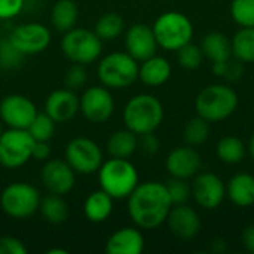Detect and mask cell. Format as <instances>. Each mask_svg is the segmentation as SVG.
Instances as JSON below:
<instances>
[{
  "label": "cell",
  "mask_w": 254,
  "mask_h": 254,
  "mask_svg": "<svg viewBox=\"0 0 254 254\" xmlns=\"http://www.w3.org/2000/svg\"><path fill=\"white\" fill-rule=\"evenodd\" d=\"M36 140L27 129L9 128L0 134V165L4 168H19L33 156Z\"/></svg>",
  "instance_id": "9c48e42d"
},
{
  "label": "cell",
  "mask_w": 254,
  "mask_h": 254,
  "mask_svg": "<svg viewBox=\"0 0 254 254\" xmlns=\"http://www.w3.org/2000/svg\"><path fill=\"white\" fill-rule=\"evenodd\" d=\"M144 250V237L137 228H122L110 235L106 243L109 254H140Z\"/></svg>",
  "instance_id": "ffe728a7"
},
{
  "label": "cell",
  "mask_w": 254,
  "mask_h": 254,
  "mask_svg": "<svg viewBox=\"0 0 254 254\" xmlns=\"http://www.w3.org/2000/svg\"><path fill=\"white\" fill-rule=\"evenodd\" d=\"M113 211V198L103 189L91 192L83 204L85 217L92 223L106 222Z\"/></svg>",
  "instance_id": "603a6c76"
},
{
  "label": "cell",
  "mask_w": 254,
  "mask_h": 254,
  "mask_svg": "<svg viewBox=\"0 0 254 254\" xmlns=\"http://www.w3.org/2000/svg\"><path fill=\"white\" fill-rule=\"evenodd\" d=\"M167 223L170 231L180 240H192L201 229V219L198 213L185 204H177L174 208L171 207Z\"/></svg>",
  "instance_id": "d6986e66"
},
{
  "label": "cell",
  "mask_w": 254,
  "mask_h": 254,
  "mask_svg": "<svg viewBox=\"0 0 254 254\" xmlns=\"http://www.w3.org/2000/svg\"><path fill=\"white\" fill-rule=\"evenodd\" d=\"M107 152L110 158H121L128 159L134 155V152L138 147V138L137 134H134L129 129H121L113 132L107 140Z\"/></svg>",
  "instance_id": "cb8c5ba5"
},
{
  "label": "cell",
  "mask_w": 254,
  "mask_h": 254,
  "mask_svg": "<svg viewBox=\"0 0 254 254\" xmlns=\"http://www.w3.org/2000/svg\"><path fill=\"white\" fill-rule=\"evenodd\" d=\"M138 146H140V149H141L144 153H147V155H155V153H158V150H159V140L153 135V132H147V134L140 135Z\"/></svg>",
  "instance_id": "ab89813d"
},
{
  "label": "cell",
  "mask_w": 254,
  "mask_h": 254,
  "mask_svg": "<svg viewBox=\"0 0 254 254\" xmlns=\"http://www.w3.org/2000/svg\"><path fill=\"white\" fill-rule=\"evenodd\" d=\"M243 61L237 60V61H228L226 63V71H225V77H228L229 80H237L243 71H244V67H243Z\"/></svg>",
  "instance_id": "60d3db41"
},
{
  "label": "cell",
  "mask_w": 254,
  "mask_h": 254,
  "mask_svg": "<svg viewBox=\"0 0 254 254\" xmlns=\"http://www.w3.org/2000/svg\"><path fill=\"white\" fill-rule=\"evenodd\" d=\"M127 52L137 61H144L156 55L158 42L153 28L146 24H134L125 34Z\"/></svg>",
  "instance_id": "2e32d148"
},
{
  "label": "cell",
  "mask_w": 254,
  "mask_h": 254,
  "mask_svg": "<svg viewBox=\"0 0 254 254\" xmlns=\"http://www.w3.org/2000/svg\"><path fill=\"white\" fill-rule=\"evenodd\" d=\"M40 193L39 190L24 182L7 185L0 195L1 210L12 219H28L39 211Z\"/></svg>",
  "instance_id": "ba28073f"
},
{
  "label": "cell",
  "mask_w": 254,
  "mask_h": 254,
  "mask_svg": "<svg viewBox=\"0 0 254 254\" xmlns=\"http://www.w3.org/2000/svg\"><path fill=\"white\" fill-rule=\"evenodd\" d=\"M210 135V122L198 115L188 121L183 129V138L189 146H199L207 141Z\"/></svg>",
  "instance_id": "4dcf8cb0"
},
{
  "label": "cell",
  "mask_w": 254,
  "mask_h": 254,
  "mask_svg": "<svg viewBox=\"0 0 254 254\" xmlns=\"http://www.w3.org/2000/svg\"><path fill=\"white\" fill-rule=\"evenodd\" d=\"M162 103L150 94L134 95L124 107V124L137 135L153 132L162 124Z\"/></svg>",
  "instance_id": "7a4b0ae2"
},
{
  "label": "cell",
  "mask_w": 254,
  "mask_h": 254,
  "mask_svg": "<svg viewBox=\"0 0 254 254\" xmlns=\"http://www.w3.org/2000/svg\"><path fill=\"white\" fill-rule=\"evenodd\" d=\"M67 250H63V249H52V250H48L46 254H67Z\"/></svg>",
  "instance_id": "ee69618b"
},
{
  "label": "cell",
  "mask_w": 254,
  "mask_h": 254,
  "mask_svg": "<svg viewBox=\"0 0 254 254\" xmlns=\"http://www.w3.org/2000/svg\"><path fill=\"white\" fill-rule=\"evenodd\" d=\"M228 198L238 207H250L254 204V177L247 173L235 174L226 186Z\"/></svg>",
  "instance_id": "7402d4cb"
},
{
  "label": "cell",
  "mask_w": 254,
  "mask_h": 254,
  "mask_svg": "<svg viewBox=\"0 0 254 254\" xmlns=\"http://www.w3.org/2000/svg\"><path fill=\"white\" fill-rule=\"evenodd\" d=\"M232 54L243 63H254V27H243L235 34Z\"/></svg>",
  "instance_id": "f1b7e54d"
},
{
  "label": "cell",
  "mask_w": 254,
  "mask_h": 254,
  "mask_svg": "<svg viewBox=\"0 0 254 254\" xmlns=\"http://www.w3.org/2000/svg\"><path fill=\"white\" fill-rule=\"evenodd\" d=\"M9 40L24 55H34L43 52L51 43V31L40 22H25L16 25Z\"/></svg>",
  "instance_id": "7c38bea8"
},
{
  "label": "cell",
  "mask_w": 254,
  "mask_h": 254,
  "mask_svg": "<svg viewBox=\"0 0 254 254\" xmlns=\"http://www.w3.org/2000/svg\"><path fill=\"white\" fill-rule=\"evenodd\" d=\"M24 9V0H0V21L12 19Z\"/></svg>",
  "instance_id": "f35d334b"
},
{
  "label": "cell",
  "mask_w": 254,
  "mask_h": 254,
  "mask_svg": "<svg viewBox=\"0 0 254 254\" xmlns=\"http://www.w3.org/2000/svg\"><path fill=\"white\" fill-rule=\"evenodd\" d=\"M79 110L92 124L107 122L115 112V100L109 88L91 86L79 98Z\"/></svg>",
  "instance_id": "8fae6325"
},
{
  "label": "cell",
  "mask_w": 254,
  "mask_h": 254,
  "mask_svg": "<svg viewBox=\"0 0 254 254\" xmlns=\"http://www.w3.org/2000/svg\"><path fill=\"white\" fill-rule=\"evenodd\" d=\"M243 244L250 253L254 254V225L247 226L243 231Z\"/></svg>",
  "instance_id": "7bdbcfd3"
},
{
  "label": "cell",
  "mask_w": 254,
  "mask_h": 254,
  "mask_svg": "<svg viewBox=\"0 0 254 254\" xmlns=\"http://www.w3.org/2000/svg\"><path fill=\"white\" fill-rule=\"evenodd\" d=\"M61 51L74 64H91L103 52V40L92 30L71 28L64 33L61 40Z\"/></svg>",
  "instance_id": "52a82bcc"
},
{
  "label": "cell",
  "mask_w": 254,
  "mask_h": 254,
  "mask_svg": "<svg viewBox=\"0 0 254 254\" xmlns=\"http://www.w3.org/2000/svg\"><path fill=\"white\" fill-rule=\"evenodd\" d=\"M77 16H79V9L73 0H58L55 1L51 10L52 27L61 33L71 30L77 22Z\"/></svg>",
  "instance_id": "d4e9b609"
},
{
  "label": "cell",
  "mask_w": 254,
  "mask_h": 254,
  "mask_svg": "<svg viewBox=\"0 0 254 254\" xmlns=\"http://www.w3.org/2000/svg\"><path fill=\"white\" fill-rule=\"evenodd\" d=\"M249 150H250V155H252V158L254 159V134H253V137H252V140H250V146H249Z\"/></svg>",
  "instance_id": "f6af8a7d"
},
{
  "label": "cell",
  "mask_w": 254,
  "mask_h": 254,
  "mask_svg": "<svg viewBox=\"0 0 254 254\" xmlns=\"http://www.w3.org/2000/svg\"><path fill=\"white\" fill-rule=\"evenodd\" d=\"M97 74L106 88L124 89L138 79V64L128 52H112L100 61Z\"/></svg>",
  "instance_id": "5b68a950"
},
{
  "label": "cell",
  "mask_w": 254,
  "mask_h": 254,
  "mask_svg": "<svg viewBox=\"0 0 254 254\" xmlns=\"http://www.w3.org/2000/svg\"><path fill=\"white\" fill-rule=\"evenodd\" d=\"M28 250L22 241L15 237H0V254H27Z\"/></svg>",
  "instance_id": "74e56055"
},
{
  "label": "cell",
  "mask_w": 254,
  "mask_h": 254,
  "mask_svg": "<svg viewBox=\"0 0 254 254\" xmlns=\"http://www.w3.org/2000/svg\"><path fill=\"white\" fill-rule=\"evenodd\" d=\"M88 79V73L85 70V65L82 64H73L68 67L64 76V83L68 89H79L85 85Z\"/></svg>",
  "instance_id": "8d00e7d4"
},
{
  "label": "cell",
  "mask_w": 254,
  "mask_h": 254,
  "mask_svg": "<svg viewBox=\"0 0 254 254\" xmlns=\"http://www.w3.org/2000/svg\"><path fill=\"white\" fill-rule=\"evenodd\" d=\"M64 159L76 174L89 176L98 171L103 164L101 147L91 138L76 137L65 146Z\"/></svg>",
  "instance_id": "30bf717a"
},
{
  "label": "cell",
  "mask_w": 254,
  "mask_h": 254,
  "mask_svg": "<svg viewBox=\"0 0 254 254\" xmlns=\"http://www.w3.org/2000/svg\"><path fill=\"white\" fill-rule=\"evenodd\" d=\"M231 13L241 27H254V0H234Z\"/></svg>",
  "instance_id": "e575fe53"
},
{
  "label": "cell",
  "mask_w": 254,
  "mask_h": 254,
  "mask_svg": "<svg viewBox=\"0 0 254 254\" xmlns=\"http://www.w3.org/2000/svg\"><path fill=\"white\" fill-rule=\"evenodd\" d=\"M192 195L202 208L214 210L223 202L226 186L219 176L213 173H201L192 185Z\"/></svg>",
  "instance_id": "9a60e30c"
},
{
  "label": "cell",
  "mask_w": 254,
  "mask_h": 254,
  "mask_svg": "<svg viewBox=\"0 0 254 254\" xmlns=\"http://www.w3.org/2000/svg\"><path fill=\"white\" fill-rule=\"evenodd\" d=\"M167 190L170 193V198L173 201V204H185L189 196L192 195V189L188 186V183L185 182V179H177L173 177L167 185Z\"/></svg>",
  "instance_id": "d590c367"
},
{
  "label": "cell",
  "mask_w": 254,
  "mask_h": 254,
  "mask_svg": "<svg viewBox=\"0 0 254 254\" xmlns=\"http://www.w3.org/2000/svg\"><path fill=\"white\" fill-rule=\"evenodd\" d=\"M217 156L225 164H240L246 155V146L241 138L235 135H226L217 143Z\"/></svg>",
  "instance_id": "83f0119b"
},
{
  "label": "cell",
  "mask_w": 254,
  "mask_h": 254,
  "mask_svg": "<svg viewBox=\"0 0 254 254\" xmlns=\"http://www.w3.org/2000/svg\"><path fill=\"white\" fill-rule=\"evenodd\" d=\"M55 121L48 113H37L27 131L36 141H49L55 134Z\"/></svg>",
  "instance_id": "1f68e13d"
},
{
  "label": "cell",
  "mask_w": 254,
  "mask_h": 254,
  "mask_svg": "<svg viewBox=\"0 0 254 254\" xmlns=\"http://www.w3.org/2000/svg\"><path fill=\"white\" fill-rule=\"evenodd\" d=\"M98 183L113 199H124L137 188L138 173L128 159L110 158L98 168Z\"/></svg>",
  "instance_id": "3957f363"
},
{
  "label": "cell",
  "mask_w": 254,
  "mask_h": 254,
  "mask_svg": "<svg viewBox=\"0 0 254 254\" xmlns=\"http://www.w3.org/2000/svg\"><path fill=\"white\" fill-rule=\"evenodd\" d=\"M39 213L45 222L51 225H61L68 219V205L61 195L51 193L45 198H40Z\"/></svg>",
  "instance_id": "4316f807"
},
{
  "label": "cell",
  "mask_w": 254,
  "mask_h": 254,
  "mask_svg": "<svg viewBox=\"0 0 254 254\" xmlns=\"http://www.w3.org/2000/svg\"><path fill=\"white\" fill-rule=\"evenodd\" d=\"M201 155L193 149V146H182L171 150L167 156L165 167L167 171L177 179H189L195 176L201 168Z\"/></svg>",
  "instance_id": "e0dca14e"
},
{
  "label": "cell",
  "mask_w": 254,
  "mask_h": 254,
  "mask_svg": "<svg viewBox=\"0 0 254 254\" xmlns=\"http://www.w3.org/2000/svg\"><path fill=\"white\" fill-rule=\"evenodd\" d=\"M37 115L34 103L21 94H9L0 101V121L9 128L27 129Z\"/></svg>",
  "instance_id": "4fadbf2b"
},
{
  "label": "cell",
  "mask_w": 254,
  "mask_h": 254,
  "mask_svg": "<svg viewBox=\"0 0 254 254\" xmlns=\"http://www.w3.org/2000/svg\"><path fill=\"white\" fill-rule=\"evenodd\" d=\"M171 76V64L164 57L153 55L144 61L138 67V77L147 86H159L164 85Z\"/></svg>",
  "instance_id": "44dd1931"
},
{
  "label": "cell",
  "mask_w": 254,
  "mask_h": 254,
  "mask_svg": "<svg viewBox=\"0 0 254 254\" xmlns=\"http://www.w3.org/2000/svg\"><path fill=\"white\" fill-rule=\"evenodd\" d=\"M79 112V97L73 89L52 91L45 101V113H48L57 124H64L73 119Z\"/></svg>",
  "instance_id": "ac0fdd59"
},
{
  "label": "cell",
  "mask_w": 254,
  "mask_h": 254,
  "mask_svg": "<svg viewBox=\"0 0 254 254\" xmlns=\"http://www.w3.org/2000/svg\"><path fill=\"white\" fill-rule=\"evenodd\" d=\"M40 180L43 186L49 190V193L63 196L74 188L76 173L67 164L65 159H46L40 171Z\"/></svg>",
  "instance_id": "5bb4252c"
},
{
  "label": "cell",
  "mask_w": 254,
  "mask_h": 254,
  "mask_svg": "<svg viewBox=\"0 0 254 254\" xmlns=\"http://www.w3.org/2000/svg\"><path fill=\"white\" fill-rule=\"evenodd\" d=\"M1 132H3V122L0 121V134H1Z\"/></svg>",
  "instance_id": "bcb514c9"
},
{
  "label": "cell",
  "mask_w": 254,
  "mask_h": 254,
  "mask_svg": "<svg viewBox=\"0 0 254 254\" xmlns=\"http://www.w3.org/2000/svg\"><path fill=\"white\" fill-rule=\"evenodd\" d=\"M94 31L101 40H113L124 31V19L116 12L104 13L95 22Z\"/></svg>",
  "instance_id": "f546056e"
},
{
  "label": "cell",
  "mask_w": 254,
  "mask_h": 254,
  "mask_svg": "<svg viewBox=\"0 0 254 254\" xmlns=\"http://www.w3.org/2000/svg\"><path fill=\"white\" fill-rule=\"evenodd\" d=\"M204 52L199 46L193 43H186L180 49H177V61L182 67L188 70H195L202 64Z\"/></svg>",
  "instance_id": "836d02e7"
},
{
  "label": "cell",
  "mask_w": 254,
  "mask_h": 254,
  "mask_svg": "<svg viewBox=\"0 0 254 254\" xmlns=\"http://www.w3.org/2000/svg\"><path fill=\"white\" fill-rule=\"evenodd\" d=\"M152 28L158 46L167 51H177L193 37V25L190 19L185 13L176 10H170L158 16Z\"/></svg>",
  "instance_id": "8992f818"
},
{
  "label": "cell",
  "mask_w": 254,
  "mask_h": 254,
  "mask_svg": "<svg viewBox=\"0 0 254 254\" xmlns=\"http://www.w3.org/2000/svg\"><path fill=\"white\" fill-rule=\"evenodd\" d=\"M24 57L25 55L15 48V45L9 40V37L0 40V68L4 70L18 68L22 64Z\"/></svg>",
  "instance_id": "d6a6232c"
},
{
  "label": "cell",
  "mask_w": 254,
  "mask_h": 254,
  "mask_svg": "<svg viewBox=\"0 0 254 254\" xmlns=\"http://www.w3.org/2000/svg\"><path fill=\"white\" fill-rule=\"evenodd\" d=\"M238 106L237 92L222 83L204 88L195 101V109L199 116L208 122H219L229 118Z\"/></svg>",
  "instance_id": "277c9868"
},
{
  "label": "cell",
  "mask_w": 254,
  "mask_h": 254,
  "mask_svg": "<svg viewBox=\"0 0 254 254\" xmlns=\"http://www.w3.org/2000/svg\"><path fill=\"white\" fill-rule=\"evenodd\" d=\"M173 201L167 186L159 182L138 183L128 196V214L140 229H155L167 222Z\"/></svg>",
  "instance_id": "6da1fadb"
},
{
  "label": "cell",
  "mask_w": 254,
  "mask_h": 254,
  "mask_svg": "<svg viewBox=\"0 0 254 254\" xmlns=\"http://www.w3.org/2000/svg\"><path fill=\"white\" fill-rule=\"evenodd\" d=\"M204 57L210 58L213 63L228 61L232 57V42L223 33H208L201 46Z\"/></svg>",
  "instance_id": "484cf974"
},
{
  "label": "cell",
  "mask_w": 254,
  "mask_h": 254,
  "mask_svg": "<svg viewBox=\"0 0 254 254\" xmlns=\"http://www.w3.org/2000/svg\"><path fill=\"white\" fill-rule=\"evenodd\" d=\"M51 155V147L48 141H36L33 147V156L37 161H46Z\"/></svg>",
  "instance_id": "b9f144b4"
}]
</instances>
